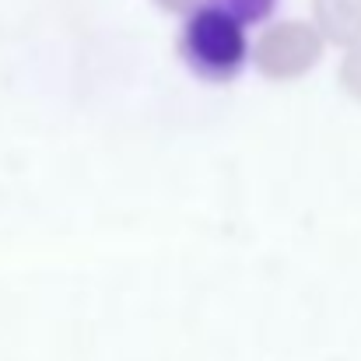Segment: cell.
Segmentation results:
<instances>
[{
  "label": "cell",
  "mask_w": 361,
  "mask_h": 361,
  "mask_svg": "<svg viewBox=\"0 0 361 361\" xmlns=\"http://www.w3.org/2000/svg\"><path fill=\"white\" fill-rule=\"evenodd\" d=\"M312 25L326 46H355L361 42V0H312Z\"/></svg>",
  "instance_id": "obj_3"
},
{
  "label": "cell",
  "mask_w": 361,
  "mask_h": 361,
  "mask_svg": "<svg viewBox=\"0 0 361 361\" xmlns=\"http://www.w3.org/2000/svg\"><path fill=\"white\" fill-rule=\"evenodd\" d=\"M179 56L200 81L228 85L239 78L249 60L245 25L211 0L186 14L179 32Z\"/></svg>",
  "instance_id": "obj_1"
},
{
  "label": "cell",
  "mask_w": 361,
  "mask_h": 361,
  "mask_svg": "<svg viewBox=\"0 0 361 361\" xmlns=\"http://www.w3.org/2000/svg\"><path fill=\"white\" fill-rule=\"evenodd\" d=\"M154 7H161L165 14H176V18H186V14H193L197 7H204V4H211V0H151Z\"/></svg>",
  "instance_id": "obj_6"
},
{
  "label": "cell",
  "mask_w": 361,
  "mask_h": 361,
  "mask_svg": "<svg viewBox=\"0 0 361 361\" xmlns=\"http://www.w3.org/2000/svg\"><path fill=\"white\" fill-rule=\"evenodd\" d=\"M277 4H281V0H218V7H225L232 18H239L245 28L267 21V18L277 11Z\"/></svg>",
  "instance_id": "obj_4"
},
{
  "label": "cell",
  "mask_w": 361,
  "mask_h": 361,
  "mask_svg": "<svg viewBox=\"0 0 361 361\" xmlns=\"http://www.w3.org/2000/svg\"><path fill=\"white\" fill-rule=\"evenodd\" d=\"M323 49L326 42L312 21L284 18L259 32V39L249 46V60L267 81L288 85V81H302L305 74H312L323 60Z\"/></svg>",
  "instance_id": "obj_2"
},
{
  "label": "cell",
  "mask_w": 361,
  "mask_h": 361,
  "mask_svg": "<svg viewBox=\"0 0 361 361\" xmlns=\"http://www.w3.org/2000/svg\"><path fill=\"white\" fill-rule=\"evenodd\" d=\"M337 81H341V88H344L348 99L361 102V42L344 49L341 67H337Z\"/></svg>",
  "instance_id": "obj_5"
}]
</instances>
